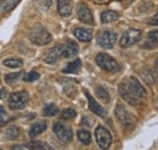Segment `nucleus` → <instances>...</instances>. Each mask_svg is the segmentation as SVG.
<instances>
[{"label":"nucleus","instance_id":"obj_6","mask_svg":"<svg viewBox=\"0 0 158 150\" xmlns=\"http://www.w3.org/2000/svg\"><path fill=\"white\" fill-rule=\"evenodd\" d=\"M95 139L101 149H108L112 144V136L103 126H98L95 130Z\"/></svg>","mask_w":158,"mask_h":150},{"label":"nucleus","instance_id":"obj_12","mask_svg":"<svg viewBox=\"0 0 158 150\" xmlns=\"http://www.w3.org/2000/svg\"><path fill=\"white\" fill-rule=\"evenodd\" d=\"M79 51V47L77 45V42L74 41H68L67 44L62 45V49H61V57L63 58H72L74 57Z\"/></svg>","mask_w":158,"mask_h":150},{"label":"nucleus","instance_id":"obj_8","mask_svg":"<svg viewBox=\"0 0 158 150\" xmlns=\"http://www.w3.org/2000/svg\"><path fill=\"white\" fill-rule=\"evenodd\" d=\"M54 132H55L56 137L63 143H69L73 139L72 128L68 125H66L64 122H56L54 125Z\"/></svg>","mask_w":158,"mask_h":150},{"label":"nucleus","instance_id":"obj_14","mask_svg":"<svg viewBox=\"0 0 158 150\" xmlns=\"http://www.w3.org/2000/svg\"><path fill=\"white\" fill-rule=\"evenodd\" d=\"M73 34L79 41H83V42H89L93 39V30L88 28H76Z\"/></svg>","mask_w":158,"mask_h":150},{"label":"nucleus","instance_id":"obj_18","mask_svg":"<svg viewBox=\"0 0 158 150\" xmlns=\"http://www.w3.org/2000/svg\"><path fill=\"white\" fill-rule=\"evenodd\" d=\"M81 68V61L80 59H76L71 63L67 64V67L63 69V73L64 74H74V73H78Z\"/></svg>","mask_w":158,"mask_h":150},{"label":"nucleus","instance_id":"obj_2","mask_svg":"<svg viewBox=\"0 0 158 150\" xmlns=\"http://www.w3.org/2000/svg\"><path fill=\"white\" fill-rule=\"evenodd\" d=\"M29 40L34 44V45H38V46H43V45H48L51 42L52 37L51 34L43 27V26H35L34 28L31 29L29 34H28Z\"/></svg>","mask_w":158,"mask_h":150},{"label":"nucleus","instance_id":"obj_13","mask_svg":"<svg viewBox=\"0 0 158 150\" xmlns=\"http://www.w3.org/2000/svg\"><path fill=\"white\" fill-rule=\"evenodd\" d=\"M57 11L60 16L68 17L73 11V1L72 0H57Z\"/></svg>","mask_w":158,"mask_h":150},{"label":"nucleus","instance_id":"obj_3","mask_svg":"<svg viewBox=\"0 0 158 150\" xmlns=\"http://www.w3.org/2000/svg\"><path fill=\"white\" fill-rule=\"evenodd\" d=\"M96 63L100 68L108 73H117L119 72V65L117 61L107 53H99L96 56Z\"/></svg>","mask_w":158,"mask_h":150},{"label":"nucleus","instance_id":"obj_26","mask_svg":"<svg viewBox=\"0 0 158 150\" xmlns=\"http://www.w3.org/2000/svg\"><path fill=\"white\" fill-rule=\"evenodd\" d=\"M40 77V74L38 72H29V73H27V74L24 75V81H27V82H33V81H37L38 79Z\"/></svg>","mask_w":158,"mask_h":150},{"label":"nucleus","instance_id":"obj_22","mask_svg":"<svg viewBox=\"0 0 158 150\" xmlns=\"http://www.w3.org/2000/svg\"><path fill=\"white\" fill-rule=\"evenodd\" d=\"M21 0H5V2L2 4V7H1V11L2 12H9L11 11L12 9H15L17 6V4L20 2Z\"/></svg>","mask_w":158,"mask_h":150},{"label":"nucleus","instance_id":"obj_24","mask_svg":"<svg viewBox=\"0 0 158 150\" xmlns=\"http://www.w3.org/2000/svg\"><path fill=\"white\" fill-rule=\"evenodd\" d=\"M76 116H77V112L74 109H72V108H66V109H63L62 112H61V117L63 120H72Z\"/></svg>","mask_w":158,"mask_h":150},{"label":"nucleus","instance_id":"obj_34","mask_svg":"<svg viewBox=\"0 0 158 150\" xmlns=\"http://www.w3.org/2000/svg\"><path fill=\"white\" fill-rule=\"evenodd\" d=\"M12 149H31L29 145H14Z\"/></svg>","mask_w":158,"mask_h":150},{"label":"nucleus","instance_id":"obj_31","mask_svg":"<svg viewBox=\"0 0 158 150\" xmlns=\"http://www.w3.org/2000/svg\"><path fill=\"white\" fill-rule=\"evenodd\" d=\"M148 40L151 41V42H153V44H158V29L156 30H152V32H150L148 33Z\"/></svg>","mask_w":158,"mask_h":150},{"label":"nucleus","instance_id":"obj_15","mask_svg":"<svg viewBox=\"0 0 158 150\" xmlns=\"http://www.w3.org/2000/svg\"><path fill=\"white\" fill-rule=\"evenodd\" d=\"M61 49H62V45H59V46L51 49V50L48 52L46 57H45V62L49 63V64L56 63L60 59V57H61Z\"/></svg>","mask_w":158,"mask_h":150},{"label":"nucleus","instance_id":"obj_27","mask_svg":"<svg viewBox=\"0 0 158 150\" xmlns=\"http://www.w3.org/2000/svg\"><path fill=\"white\" fill-rule=\"evenodd\" d=\"M96 92H98V96H99L102 101H106V102H108V101H110L108 92H107V90H106L105 87H102V86L98 87V89H96Z\"/></svg>","mask_w":158,"mask_h":150},{"label":"nucleus","instance_id":"obj_33","mask_svg":"<svg viewBox=\"0 0 158 150\" xmlns=\"http://www.w3.org/2000/svg\"><path fill=\"white\" fill-rule=\"evenodd\" d=\"M7 97V91L5 89H1L0 90V99H5Z\"/></svg>","mask_w":158,"mask_h":150},{"label":"nucleus","instance_id":"obj_17","mask_svg":"<svg viewBox=\"0 0 158 150\" xmlns=\"http://www.w3.org/2000/svg\"><path fill=\"white\" fill-rule=\"evenodd\" d=\"M46 124L44 122V121H39V122H35V124H33L32 125V127H31V130H29V136L31 137H37V136H39L43 132L46 130Z\"/></svg>","mask_w":158,"mask_h":150},{"label":"nucleus","instance_id":"obj_32","mask_svg":"<svg viewBox=\"0 0 158 150\" xmlns=\"http://www.w3.org/2000/svg\"><path fill=\"white\" fill-rule=\"evenodd\" d=\"M150 24H152V26H158V11H157V14L152 17V19L150 21Z\"/></svg>","mask_w":158,"mask_h":150},{"label":"nucleus","instance_id":"obj_28","mask_svg":"<svg viewBox=\"0 0 158 150\" xmlns=\"http://www.w3.org/2000/svg\"><path fill=\"white\" fill-rule=\"evenodd\" d=\"M37 4H38L40 10L46 11V10L50 9V6L52 4V0H37Z\"/></svg>","mask_w":158,"mask_h":150},{"label":"nucleus","instance_id":"obj_20","mask_svg":"<svg viewBox=\"0 0 158 150\" xmlns=\"http://www.w3.org/2000/svg\"><path fill=\"white\" fill-rule=\"evenodd\" d=\"M5 137L10 140H15L20 137V128L17 126H10L6 132H5Z\"/></svg>","mask_w":158,"mask_h":150},{"label":"nucleus","instance_id":"obj_30","mask_svg":"<svg viewBox=\"0 0 158 150\" xmlns=\"http://www.w3.org/2000/svg\"><path fill=\"white\" fill-rule=\"evenodd\" d=\"M9 120H10V116L7 115V112H5L2 107H0V126H4L5 124H7Z\"/></svg>","mask_w":158,"mask_h":150},{"label":"nucleus","instance_id":"obj_21","mask_svg":"<svg viewBox=\"0 0 158 150\" xmlns=\"http://www.w3.org/2000/svg\"><path fill=\"white\" fill-rule=\"evenodd\" d=\"M2 64L5 67H7V68H14L15 69V68H21L23 62L21 61L20 58H7V59H5L2 62Z\"/></svg>","mask_w":158,"mask_h":150},{"label":"nucleus","instance_id":"obj_9","mask_svg":"<svg viewBox=\"0 0 158 150\" xmlns=\"http://www.w3.org/2000/svg\"><path fill=\"white\" fill-rule=\"evenodd\" d=\"M114 112H116V116H117L118 121L124 126H130V125H133L135 122L134 116L128 112L123 105H117Z\"/></svg>","mask_w":158,"mask_h":150},{"label":"nucleus","instance_id":"obj_11","mask_svg":"<svg viewBox=\"0 0 158 150\" xmlns=\"http://www.w3.org/2000/svg\"><path fill=\"white\" fill-rule=\"evenodd\" d=\"M84 93H85V97H86V99H88L89 108H90L91 112H94V114H96V115H99V116H101V117L107 116V112L105 110V108H102V107L100 105L99 103L94 99V97H93L91 94L89 93L86 90H84Z\"/></svg>","mask_w":158,"mask_h":150},{"label":"nucleus","instance_id":"obj_1","mask_svg":"<svg viewBox=\"0 0 158 150\" xmlns=\"http://www.w3.org/2000/svg\"><path fill=\"white\" fill-rule=\"evenodd\" d=\"M119 94L120 97L131 105H138L142 102V99L146 97V91L143 86L140 84L136 77L129 76L125 77L119 84Z\"/></svg>","mask_w":158,"mask_h":150},{"label":"nucleus","instance_id":"obj_10","mask_svg":"<svg viewBox=\"0 0 158 150\" xmlns=\"http://www.w3.org/2000/svg\"><path fill=\"white\" fill-rule=\"evenodd\" d=\"M77 16H78L79 21L83 22V23H85V24H89V26H93L94 24L93 12L85 5H79L78 7H77Z\"/></svg>","mask_w":158,"mask_h":150},{"label":"nucleus","instance_id":"obj_25","mask_svg":"<svg viewBox=\"0 0 158 150\" xmlns=\"http://www.w3.org/2000/svg\"><path fill=\"white\" fill-rule=\"evenodd\" d=\"M23 75V72H17V73H11V74H7L5 76V81L9 84V85H14L21 76Z\"/></svg>","mask_w":158,"mask_h":150},{"label":"nucleus","instance_id":"obj_29","mask_svg":"<svg viewBox=\"0 0 158 150\" xmlns=\"http://www.w3.org/2000/svg\"><path fill=\"white\" fill-rule=\"evenodd\" d=\"M31 149H52V147L43 143V142H33L32 144H29Z\"/></svg>","mask_w":158,"mask_h":150},{"label":"nucleus","instance_id":"obj_35","mask_svg":"<svg viewBox=\"0 0 158 150\" xmlns=\"http://www.w3.org/2000/svg\"><path fill=\"white\" fill-rule=\"evenodd\" d=\"M156 70H157V73H158V61L156 62Z\"/></svg>","mask_w":158,"mask_h":150},{"label":"nucleus","instance_id":"obj_5","mask_svg":"<svg viewBox=\"0 0 158 150\" xmlns=\"http://www.w3.org/2000/svg\"><path fill=\"white\" fill-rule=\"evenodd\" d=\"M28 99H29V96L26 91L15 92L9 98V107L11 110H21L27 105Z\"/></svg>","mask_w":158,"mask_h":150},{"label":"nucleus","instance_id":"obj_23","mask_svg":"<svg viewBox=\"0 0 158 150\" xmlns=\"http://www.w3.org/2000/svg\"><path fill=\"white\" fill-rule=\"evenodd\" d=\"M57 112H59V108H57L55 104H49V105H46V107L44 108L43 115L50 117V116H55Z\"/></svg>","mask_w":158,"mask_h":150},{"label":"nucleus","instance_id":"obj_19","mask_svg":"<svg viewBox=\"0 0 158 150\" xmlns=\"http://www.w3.org/2000/svg\"><path fill=\"white\" fill-rule=\"evenodd\" d=\"M77 136H78V139L80 143H83L85 145L91 143V134L88 130H79Z\"/></svg>","mask_w":158,"mask_h":150},{"label":"nucleus","instance_id":"obj_16","mask_svg":"<svg viewBox=\"0 0 158 150\" xmlns=\"http://www.w3.org/2000/svg\"><path fill=\"white\" fill-rule=\"evenodd\" d=\"M119 18V14L113 11V10H106L101 14V22L103 24H107V23H112L114 21H117Z\"/></svg>","mask_w":158,"mask_h":150},{"label":"nucleus","instance_id":"obj_4","mask_svg":"<svg viewBox=\"0 0 158 150\" xmlns=\"http://www.w3.org/2000/svg\"><path fill=\"white\" fill-rule=\"evenodd\" d=\"M141 37H142V34L139 29L130 28L123 33V35L120 38V41H119V45H120V47H124V49L130 47V46L135 45L136 42H139L141 40Z\"/></svg>","mask_w":158,"mask_h":150},{"label":"nucleus","instance_id":"obj_7","mask_svg":"<svg viewBox=\"0 0 158 150\" xmlns=\"http://www.w3.org/2000/svg\"><path fill=\"white\" fill-rule=\"evenodd\" d=\"M116 41H117L116 33L112 32V30H108V29L101 30L99 33V35H98V44H99L101 47L106 49V50L112 49L114 46Z\"/></svg>","mask_w":158,"mask_h":150},{"label":"nucleus","instance_id":"obj_36","mask_svg":"<svg viewBox=\"0 0 158 150\" xmlns=\"http://www.w3.org/2000/svg\"><path fill=\"white\" fill-rule=\"evenodd\" d=\"M99 1H101V0H99Z\"/></svg>","mask_w":158,"mask_h":150}]
</instances>
